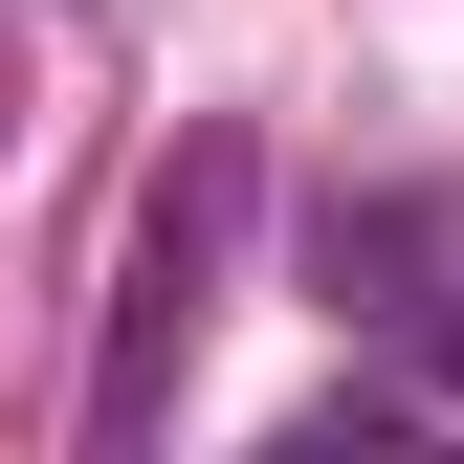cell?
<instances>
[{
  "instance_id": "2",
  "label": "cell",
  "mask_w": 464,
  "mask_h": 464,
  "mask_svg": "<svg viewBox=\"0 0 464 464\" xmlns=\"http://www.w3.org/2000/svg\"><path fill=\"white\" fill-rule=\"evenodd\" d=\"M221 221H244V155H199V178L155 199V244H133V310H111V376H89V442H155V398H178L199 310H221Z\"/></svg>"
},
{
  "instance_id": "1",
  "label": "cell",
  "mask_w": 464,
  "mask_h": 464,
  "mask_svg": "<svg viewBox=\"0 0 464 464\" xmlns=\"http://www.w3.org/2000/svg\"><path fill=\"white\" fill-rule=\"evenodd\" d=\"M310 287H332V332H354L376 376H420L442 420H464V178L332 199V221H310Z\"/></svg>"
}]
</instances>
